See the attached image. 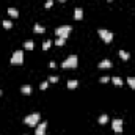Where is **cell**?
Wrapping results in <instances>:
<instances>
[{
    "instance_id": "6da1fadb",
    "label": "cell",
    "mask_w": 135,
    "mask_h": 135,
    "mask_svg": "<svg viewBox=\"0 0 135 135\" xmlns=\"http://www.w3.org/2000/svg\"><path fill=\"white\" fill-rule=\"evenodd\" d=\"M39 120H41V115H39L38 112H35V113L27 115V116L24 118V123H25L27 126H30V127H35V126L39 124Z\"/></svg>"
},
{
    "instance_id": "7a4b0ae2",
    "label": "cell",
    "mask_w": 135,
    "mask_h": 135,
    "mask_svg": "<svg viewBox=\"0 0 135 135\" xmlns=\"http://www.w3.org/2000/svg\"><path fill=\"white\" fill-rule=\"evenodd\" d=\"M77 63H79L77 55H71V57H68V58L61 63V68H63V69H74V68H77Z\"/></svg>"
},
{
    "instance_id": "3957f363",
    "label": "cell",
    "mask_w": 135,
    "mask_h": 135,
    "mask_svg": "<svg viewBox=\"0 0 135 135\" xmlns=\"http://www.w3.org/2000/svg\"><path fill=\"white\" fill-rule=\"evenodd\" d=\"M71 30H72L71 25H61V27H58V28L55 30V35H57L58 38H64V39H68V36L71 35Z\"/></svg>"
},
{
    "instance_id": "277c9868",
    "label": "cell",
    "mask_w": 135,
    "mask_h": 135,
    "mask_svg": "<svg viewBox=\"0 0 135 135\" xmlns=\"http://www.w3.org/2000/svg\"><path fill=\"white\" fill-rule=\"evenodd\" d=\"M98 33H99V36L102 38V41H104L105 44H110V42L113 41V33H112V31H109V30H105V28H99Z\"/></svg>"
},
{
    "instance_id": "5b68a950",
    "label": "cell",
    "mask_w": 135,
    "mask_h": 135,
    "mask_svg": "<svg viewBox=\"0 0 135 135\" xmlns=\"http://www.w3.org/2000/svg\"><path fill=\"white\" fill-rule=\"evenodd\" d=\"M22 63H24V52L16 50L11 57V64H22Z\"/></svg>"
},
{
    "instance_id": "8992f818",
    "label": "cell",
    "mask_w": 135,
    "mask_h": 135,
    "mask_svg": "<svg viewBox=\"0 0 135 135\" xmlns=\"http://www.w3.org/2000/svg\"><path fill=\"white\" fill-rule=\"evenodd\" d=\"M123 124H124V121H123L121 118H115V120L112 121L113 132H116V134H123Z\"/></svg>"
},
{
    "instance_id": "52a82bcc",
    "label": "cell",
    "mask_w": 135,
    "mask_h": 135,
    "mask_svg": "<svg viewBox=\"0 0 135 135\" xmlns=\"http://www.w3.org/2000/svg\"><path fill=\"white\" fill-rule=\"evenodd\" d=\"M46 129H47V121H42L36 126V131H35V135H46Z\"/></svg>"
},
{
    "instance_id": "ba28073f",
    "label": "cell",
    "mask_w": 135,
    "mask_h": 135,
    "mask_svg": "<svg viewBox=\"0 0 135 135\" xmlns=\"http://www.w3.org/2000/svg\"><path fill=\"white\" fill-rule=\"evenodd\" d=\"M110 68H112V61L109 58H105L99 63V69H110Z\"/></svg>"
},
{
    "instance_id": "9c48e42d",
    "label": "cell",
    "mask_w": 135,
    "mask_h": 135,
    "mask_svg": "<svg viewBox=\"0 0 135 135\" xmlns=\"http://www.w3.org/2000/svg\"><path fill=\"white\" fill-rule=\"evenodd\" d=\"M74 19H75V20H82V19H83V9H82V8H75V11H74Z\"/></svg>"
},
{
    "instance_id": "30bf717a",
    "label": "cell",
    "mask_w": 135,
    "mask_h": 135,
    "mask_svg": "<svg viewBox=\"0 0 135 135\" xmlns=\"http://www.w3.org/2000/svg\"><path fill=\"white\" fill-rule=\"evenodd\" d=\"M20 93H22V94H25V96H30V94L33 93V88H31L30 85H24V87L20 88Z\"/></svg>"
},
{
    "instance_id": "8fae6325",
    "label": "cell",
    "mask_w": 135,
    "mask_h": 135,
    "mask_svg": "<svg viewBox=\"0 0 135 135\" xmlns=\"http://www.w3.org/2000/svg\"><path fill=\"white\" fill-rule=\"evenodd\" d=\"M33 31H35V33H38V35H42V33L46 31V28H44V27H41L39 24H35V30H33Z\"/></svg>"
},
{
    "instance_id": "7c38bea8",
    "label": "cell",
    "mask_w": 135,
    "mask_h": 135,
    "mask_svg": "<svg viewBox=\"0 0 135 135\" xmlns=\"http://www.w3.org/2000/svg\"><path fill=\"white\" fill-rule=\"evenodd\" d=\"M8 14H9L11 17H19V11H17L16 8H8Z\"/></svg>"
},
{
    "instance_id": "4fadbf2b",
    "label": "cell",
    "mask_w": 135,
    "mask_h": 135,
    "mask_svg": "<svg viewBox=\"0 0 135 135\" xmlns=\"http://www.w3.org/2000/svg\"><path fill=\"white\" fill-rule=\"evenodd\" d=\"M118 55L121 57V60H124V61H127L129 60V53L126 52V50H118Z\"/></svg>"
},
{
    "instance_id": "5bb4252c",
    "label": "cell",
    "mask_w": 135,
    "mask_h": 135,
    "mask_svg": "<svg viewBox=\"0 0 135 135\" xmlns=\"http://www.w3.org/2000/svg\"><path fill=\"white\" fill-rule=\"evenodd\" d=\"M98 123H99V124H107V123H109V116H107V115H101V116L98 118Z\"/></svg>"
},
{
    "instance_id": "9a60e30c",
    "label": "cell",
    "mask_w": 135,
    "mask_h": 135,
    "mask_svg": "<svg viewBox=\"0 0 135 135\" xmlns=\"http://www.w3.org/2000/svg\"><path fill=\"white\" fill-rule=\"evenodd\" d=\"M24 47H25L27 50H33V47H35V42H33V41H25V42H24Z\"/></svg>"
},
{
    "instance_id": "2e32d148",
    "label": "cell",
    "mask_w": 135,
    "mask_h": 135,
    "mask_svg": "<svg viewBox=\"0 0 135 135\" xmlns=\"http://www.w3.org/2000/svg\"><path fill=\"white\" fill-rule=\"evenodd\" d=\"M77 85H79V80H69V82H68V88H69V90L77 88Z\"/></svg>"
},
{
    "instance_id": "e0dca14e",
    "label": "cell",
    "mask_w": 135,
    "mask_h": 135,
    "mask_svg": "<svg viewBox=\"0 0 135 135\" xmlns=\"http://www.w3.org/2000/svg\"><path fill=\"white\" fill-rule=\"evenodd\" d=\"M64 42H66L64 38H57V39H55V46H60V47H61V46H64Z\"/></svg>"
},
{
    "instance_id": "ac0fdd59",
    "label": "cell",
    "mask_w": 135,
    "mask_h": 135,
    "mask_svg": "<svg viewBox=\"0 0 135 135\" xmlns=\"http://www.w3.org/2000/svg\"><path fill=\"white\" fill-rule=\"evenodd\" d=\"M112 82H113L116 87H121V85H123V79H120V77H113V79H112Z\"/></svg>"
},
{
    "instance_id": "d6986e66",
    "label": "cell",
    "mask_w": 135,
    "mask_h": 135,
    "mask_svg": "<svg viewBox=\"0 0 135 135\" xmlns=\"http://www.w3.org/2000/svg\"><path fill=\"white\" fill-rule=\"evenodd\" d=\"M2 25H3V28L9 30V28L13 27V22H11V20H3V24H2Z\"/></svg>"
},
{
    "instance_id": "ffe728a7",
    "label": "cell",
    "mask_w": 135,
    "mask_h": 135,
    "mask_svg": "<svg viewBox=\"0 0 135 135\" xmlns=\"http://www.w3.org/2000/svg\"><path fill=\"white\" fill-rule=\"evenodd\" d=\"M127 83H129V87H131L132 90H135V77H129V79H127Z\"/></svg>"
},
{
    "instance_id": "44dd1931",
    "label": "cell",
    "mask_w": 135,
    "mask_h": 135,
    "mask_svg": "<svg viewBox=\"0 0 135 135\" xmlns=\"http://www.w3.org/2000/svg\"><path fill=\"white\" fill-rule=\"evenodd\" d=\"M50 46H52V41H46V42L42 44V50H49Z\"/></svg>"
},
{
    "instance_id": "7402d4cb",
    "label": "cell",
    "mask_w": 135,
    "mask_h": 135,
    "mask_svg": "<svg viewBox=\"0 0 135 135\" xmlns=\"http://www.w3.org/2000/svg\"><path fill=\"white\" fill-rule=\"evenodd\" d=\"M110 80H112V79H110V77H107V75H104V77H101V79H99V82H101V83H109Z\"/></svg>"
},
{
    "instance_id": "603a6c76",
    "label": "cell",
    "mask_w": 135,
    "mask_h": 135,
    "mask_svg": "<svg viewBox=\"0 0 135 135\" xmlns=\"http://www.w3.org/2000/svg\"><path fill=\"white\" fill-rule=\"evenodd\" d=\"M49 82L57 83V82H58V77H57V75H50V77H49Z\"/></svg>"
},
{
    "instance_id": "cb8c5ba5",
    "label": "cell",
    "mask_w": 135,
    "mask_h": 135,
    "mask_svg": "<svg viewBox=\"0 0 135 135\" xmlns=\"http://www.w3.org/2000/svg\"><path fill=\"white\" fill-rule=\"evenodd\" d=\"M47 87H49V82H42L39 85V90H47Z\"/></svg>"
},
{
    "instance_id": "d4e9b609",
    "label": "cell",
    "mask_w": 135,
    "mask_h": 135,
    "mask_svg": "<svg viewBox=\"0 0 135 135\" xmlns=\"http://www.w3.org/2000/svg\"><path fill=\"white\" fill-rule=\"evenodd\" d=\"M52 5H53V0H47V2H46V5H44V6H46V8H47V9H49V8H52Z\"/></svg>"
},
{
    "instance_id": "484cf974",
    "label": "cell",
    "mask_w": 135,
    "mask_h": 135,
    "mask_svg": "<svg viewBox=\"0 0 135 135\" xmlns=\"http://www.w3.org/2000/svg\"><path fill=\"white\" fill-rule=\"evenodd\" d=\"M49 66H50L52 69H55V68H57V63H55V61H50V63H49Z\"/></svg>"
},
{
    "instance_id": "4316f807",
    "label": "cell",
    "mask_w": 135,
    "mask_h": 135,
    "mask_svg": "<svg viewBox=\"0 0 135 135\" xmlns=\"http://www.w3.org/2000/svg\"><path fill=\"white\" fill-rule=\"evenodd\" d=\"M58 2H66V0H58Z\"/></svg>"
},
{
    "instance_id": "83f0119b",
    "label": "cell",
    "mask_w": 135,
    "mask_h": 135,
    "mask_svg": "<svg viewBox=\"0 0 135 135\" xmlns=\"http://www.w3.org/2000/svg\"><path fill=\"white\" fill-rule=\"evenodd\" d=\"M0 96H2V90H0Z\"/></svg>"
},
{
    "instance_id": "f1b7e54d",
    "label": "cell",
    "mask_w": 135,
    "mask_h": 135,
    "mask_svg": "<svg viewBox=\"0 0 135 135\" xmlns=\"http://www.w3.org/2000/svg\"><path fill=\"white\" fill-rule=\"evenodd\" d=\"M109 2H112V0H109Z\"/></svg>"
}]
</instances>
